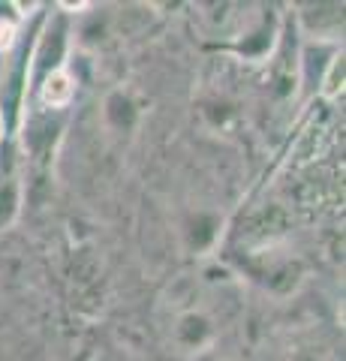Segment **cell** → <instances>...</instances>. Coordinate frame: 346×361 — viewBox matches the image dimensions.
I'll list each match as a JSON object with an SVG mask.
<instances>
[{
    "label": "cell",
    "mask_w": 346,
    "mask_h": 361,
    "mask_svg": "<svg viewBox=\"0 0 346 361\" xmlns=\"http://www.w3.org/2000/svg\"><path fill=\"white\" fill-rule=\"evenodd\" d=\"M217 343V322L202 307L181 310L172 322V346L181 355H202Z\"/></svg>",
    "instance_id": "obj_1"
},
{
    "label": "cell",
    "mask_w": 346,
    "mask_h": 361,
    "mask_svg": "<svg viewBox=\"0 0 346 361\" xmlns=\"http://www.w3.org/2000/svg\"><path fill=\"white\" fill-rule=\"evenodd\" d=\"M75 97V78L70 75L66 66H54L46 73L39 85V103L46 109H66Z\"/></svg>",
    "instance_id": "obj_2"
},
{
    "label": "cell",
    "mask_w": 346,
    "mask_h": 361,
    "mask_svg": "<svg viewBox=\"0 0 346 361\" xmlns=\"http://www.w3.org/2000/svg\"><path fill=\"white\" fill-rule=\"evenodd\" d=\"M136 118H139V109L130 99V94H124V90H115V94H109V99H106V121H109L111 130H118V133L132 130Z\"/></svg>",
    "instance_id": "obj_3"
},
{
    "label": "cell",
    "mask_w": 346,
    "mask_h": 361,
    "mask_svg": "<svg viewBox=\"0 0 346 361\" xmlns=\"http://www.w3.org/2000/svg\"><path fill=\"white\" fill-rule=\"evenodd\" d=\"M319 94L326 99H338L343 94V51H338L328 61L326 73H322V82H319Z\"/></svg>",
    "instance_id": "obj_4"
},
{
    "label": "cell",
    "mask_w": 346,
    "mask_h": 361,
    "mask_svg": "<svg viewBox=\"0 0 346 361\" xmlns=\"http://www.w3.org/2000/svg\"><path fill=\"white\" fill-rule=\"evenodd\" d=\"M18 211V187L13 184V178H6V184H0V229L13 223Z\"/></svg>",
    "instance_id": "obj_5"
},
{
    "label": "cell",
    "mask_w": 346,
    "mask_h": 361,
    "mask_svg": "<svg viewBox=\"0 0 346 361\" xmlns=\"http://www.w3.org/2000/svg\"><path fill=\"white\" fill-rule=\"evenodd\" d=\"M16 37H18V25H16V21H9V18H0V51L13 49Z\"/></svg>",
    "instance_id": "obj_6"
},
{
    "label": "cell",
    "mask_w": 346,
    "mask_h": 361,
    "mask_svg": "<svg viewBox=\"0 0 346 361\" xmlns=\"http://www.w3.org/2000/svg\"><path fill=\"white\" fill-rule=\"evenodd\" d=\"M0 139H4V121H0Z\"/></svg>",
    "instance_id": "obj_7"
}]
</instances>
